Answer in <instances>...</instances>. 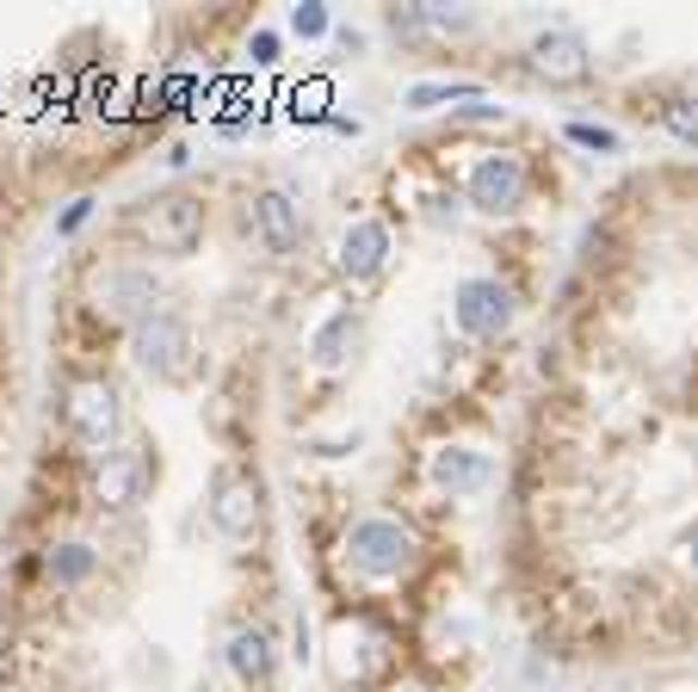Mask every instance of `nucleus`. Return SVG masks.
Listing matches in <instances>:
<instances>
[{
  "instance_id": "1",
  "label": "nucleus",
  "mask_w": 698,
  "mask_h": 692,
  "mask_svg": "<svg viewBox=\"0 0 698 692\" xmlns=\"http://www.w3.org/2000/svg\"><path fill=\"white\" fill-rule=\"evenodd\" d=\"M346 557H353L359 576H402L415 563V532L390 514H371L346 532Z\"/></svg>"
},
{
  "instance_id": "2",
  "label": "nucleus",
  "mask_w": 698,
  "mask_h": 692,
  "mask_svg": "<svg viewBox=\"0 0 698 692\" xmlns=\"http://www.w3.org/2000/svg\"><path fill=\"white\" fill-rule=\"evenodd\" d=\"M136 366L149 378H161V384H180L192 371V328L180 316H168V309L143 316L136 322Z\"/></svg>"
},
{
  "instance_id": "3",
  "label": "nucleus",
  "mask_w": 698,
  "mask_h": 692,
  "mask_svg": "<svg viewBox=\"0 0 698 692\" xmlns=\"http://www.w3.org/2000/svg\"><path fill=\"white\" fill-rule=\"evenodd\" d=\"M94 495H99V507H118V514H131L136 501L149 495V452H143V445L99 452V464H94Z\"/></svg>"
},
{
  "instance_id": "4",
  "label": "nucleus",
  "mask_w": 698,
  "mask_h": 692,
  "mask_svg": "<svg viewBox=\"0 0 698 692\" xmlns=\"http://www.w3.org/2000/svg\"><path fill=\"white\" fill-rule=\"evenodd\" d=\"M143 235L155 242V254H192L198 235H205V205L186 198V193L155 198L149 211H143Z\"/></svg>"
},
{
  "instance_id": "5",
  "label": "nucleus",
  "mask_w": 698,
  "mask_h": 692,
  "mask_svg": "<svg viewBox=\"0 0 698 692\" xmlns=\"http://www.w3.org/2000/svg\"><path fill=\"white\" fill-rule=\"evenodd\" d=\"M62 415H69V427H75L87 445H112V433H118V390L106 384V378H75Z\"/></svg>"
},
{
  "instance_id": "6",
  "label": "nucleus",
  "mask_w": 698,
  "mask_h": 692,
  "mask_svg": "<svg viewBox=\"0 0 698 692\" xmlns=\"http://www.w3.org/2000/svg\"><path fill=\"white\" fill-rule=\"evenodd\" d=\"M210 519H217L223 539H254V526H260V482L242 477V470H223L217 489H210Z\"/></svg>"
},
{
  "instance_id": "7",
  "label": "nucleus",
  "mask_w": 698,
  "mask_h": 692,
  "mask_svg": "<svg viewBox=\"0 0 698 692\" xmlns=\"http://www.w3.org/2000/svg\"><path fill=\"white\" fill-rule=\"evenodd\" d=\"M526 198V168H519V155H482L470 168V205L476 211H513Z\"/></svg>"
},
{
  "instance_id": "8",
  "label": "nucleus",
  "mask_w": 698,
  "mask_h": 692,
  "mask_svg": "<svg viewBox=\"0 0 698 692\" xmlns=\"http://www.w3.org/2000/svg\"><path fill=\"white\" fill-rule=\"evenodd\" d=\"M507 322H513V297L494 285V279H464V285H457V328H464V334L494 341Z\"/></svg>"
},
{
  "instance_id": "9",
  "label": "nucleus",
  "mask_w": 698,
  "mask_h": 692,
  "mask_svg": "<svg viewBox=\"0 0 698 692\" xmlns=\"http://www.w3.org/2000/svg\"><path fill=\"white\" fill-rule=\"evenodd\" d=\"M99 309H106V316H124V322L155 316V272L112 267V272H106V285H99Z\"/></svg>"
},
{
  "instance_id": "10",
  "label": "nucleus",
  "mask_w": 698,
  "mask_h": 692,
  "mask_svg": "<svg viewBox=\"0 0 698 692\" xmlns=\"http://www.w3.org/2000/svg\"><path fill=\"white\" fill-rule=\"evenodd\" d=\"M383 260H390V230H383L378 217H359L346 242H340V267L353 272V279H378Z\"/></svg>"
},
{
  "instance_id": "11",
  "label": "nucleus",
  "mask_w": 698,
  "mask_h": 692,
  "mask_svg": "<svg viewBox=\"0 0 698 692\" xmlns=\"http://www.w3.org/2000/svg\"><path fill=\"white\" fill-rule=\"evenodd\" d=\"M254 230H260V242L272 254H291L303 242V217H297V205L284 193H260L254 198Z\"/></svg>"
},
{
  "instance_id": "12",
  "label": "nucleus",
  "mask_w": 698,
  "mask_h": 692,
  "mask_svg": "<svg viewBox=\"0 0 698 692\" xmlns=\"http://www.w3.org/2000/svg\"><path fill=\"white\" fill-rule=\"evenodd\" d=\"M94 569H99V551L94 544H50L44 551V581L50 588H81V581H94Z\"/></svg>"
},
{
  "instance_id": "13",
  "label": "nucleus",
  "mask_w": 698,
  "mask_h": 692,
  "mask_svg": "<svg viewBox=\"0 0 698 692\" xmlns=\"http://www.w3.org/2000/svg\"><path fill=\"white\" fill-rule=\"evenodd\" d=\"M433 482H439V489H452V495H470V489H482V482H489V458H482V452H470V445L439 452V458H433Z\"/></svg>"
},
{
  "instance_id": "14",
  "label": "nucleus",
  "mask_w": 698,
  "mask_h": 692,
  "mask_svg": "<svg viewBox=\"0 0 698 692\" xmlns=\"http://www.w3.org/2000/svg\"><path fill=\"white\" fill-rule=\"evenodd\" d=\"M531 57H538V69H544V75H556V81L587 75V50H581V38H568V32L538 38V44H531Z\"/></svg>"
},
{
  "instance_id": "15",
  "label": "nucleus",
  "mask_w": 698,
  "mask_h": 692,
  "mask_svg": "<svg viewBox=\"0 0 698 692\" xmlns=\"http://www.w3.org/2000/svg\"><path fill=\"white\" fill-rule=\"evenodd\" d=\"M353 341H359V316L353 309H340V316H328L316 334V366H346V353H353Z\"/></svg>"
},
{
  "instance_id": "16",
  "label": "nucleus",
  "mask_w": 698,
  "mask_h": 692,
  "mask_svg": "<svg viewBox=\"0 0 698 692\" xmlns=\"http://www.w3.org/2000/svg\"><path fill=\"white\" fill-rule=\"evenodd\" d=\"M291 25H297L303 38H316L321 25H328V13H321V7H297V20H291Z\"/></svg>"
},
{
  "instance_id": "17",
  "label": "nucleus",
  "mask_w": 698,
  "mask_h": 692,
  "mask_svg": "<svg viewBox=\"0 0 698 692\" xmlns=\"http://www.w3.org/2000/svg\"><path fill=\"white\" fill-rule=\"evenodd\" d=\"M7 692H25V687H7Z\"/></svg>"
}]
</instances>
